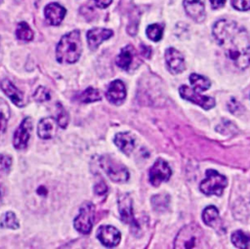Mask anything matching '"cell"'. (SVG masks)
Here are the masks:
<instances>
[{
  "label": "cell",
  "instance_id": "cell-34",
  "mask_svg": "<svg viewBox=\"0 0 250 249\" xmlns=\"http://www.w3.org/2000/svg\"><path fill=\"white\" fill-rule=\"evenodd\" d=\"M106 191H107L106 185H105L103 181H101V182L95 187V192H96L97 194H99V195H103V194H104Z\"/></svg>",
  "mask_w": 250,
  "mask_h": 249
},
{
  "label": "cell",
  "instance_id": "cell-12",
  "mask_svg": "<svg viewBox=\"0 0 250 249\" xmlns=\"http://www.w3.org/2000/svg\"><path fill=\"white\" fill-rule=\"evenodd\" d=\"M165 61L168 68L173 73H180L186 67L184 56L175 48H168L166 50Z\"/></svg>",
  "mask_w": 250,
  "mask_h": 249
},
{
  "label": "cell",
  "instance_id": "cell-8",
  "mask_svg": "<svg viewBox=\"0 0 250 249\" xmlns=\"http://www.w3.org/2000/svg\"><path fill=\"white\" fill-rule=\"evenodd\" d=\"M172 171L166 161L159 158L149 169V182L152 186L158 187L162 182H166L171 177Z\"/></svg>",
  "mask_w": 250,
  "mask_h": 249
},
{
  "label": "cell",
  "instance_id": "cell-37",
  "mask_svg": "<svg viewBox=\"0 0 250 249\" xmlns=\"http://www.w3.org/2000/svg\"><path fill=\"white\" fill-rule=\"evenodd\" d=\"M142 54L146 57V58H149L150 57V54H151V50L148 46H144L142 45Z\"/></svg>",
  "mask_w": 250,
  "mask_h": 249
},
{
  "label": "cell",
  "instance_id": "cell-25",
  "mask_svg": "<svg viewBox=\"0 0 250 249\" xmlns=\"http://www.w3.org/2000/svg\"><path fill=\"white\" fill-rule=\"evenodd\" d=\"M16 35L21 40L30 41L33 38V31L31 30V28L29 27V25L26 22L21 21L18 24V27L16 30Z\"/></svg>",
  "mask_w": 250,
  "mask_h": 249
},
{
  "label": "cell",
  "instance_id": "cell-40",
  "mask_svg": "<svg viewBox=\"0 0 250 249\" xmlns=\"http://www.w3.org/2000/svg\"><path fill=\"white\" fill-rule=\"evenodd\" d=\"M2 2H3V0H0V4H1V3H2Z\"/></svg>",
  "mask_w": 250,
  "mask_h": 249
},
{
  "label": "cell",
  "instance_id": "cell-9",
  "mask_svg": "<svg viewBox=\"0 0 250 249\" xmlns=\"http://www.w3.org/2000/svg\"><path fill=\"white\" fill-rule=\"evenodd\" d=\"M32 129V122L29 117L24 118L14 133L13 145L17 149H23L27 146Z\"/></svg>",
  "mask_w": 250,
  "mask_h": 249
},
{
  "label": "cell",
  "instance_id": "cell-5",
  "mask_svg": "<svg viewBox=\"0 0 250 249\" xmlns=\"http://www.w3.org/2000/svg\"><path fill=\"white\" fill-rule=\"evenodd\" d=\"M101 165L113 182L124 183L129 179V172L126 167L110 156H103L101 158Z\"/></svg>",
  "mask_w": 250,
  "mask_h": 249
},
{
  "label": "cell",
  "instance_id": "cell-7",
  "mask_svg": "<svg viewBox=\"0 0 250 249\" xmlns=\"http://www.w3.org/2000/svg\"><path fill=\"white\" fill-rule=\"evenodd\" d=\"M179 92L183 99L196 104L204 109H210L215 106V100L213 98L202 96L195 89L190 88L187 85H182L179 89Z\"/></svg>",
  "mask_w": 250,
  "mask_h": 249
},
{
  "label": "cell",
  "instance_id": "cell-35",
  "mask_svg": "<svg viewBox=\"0 0 250 249\" xmlns=\"http://www.w3.org/2000/svg\"><path fill=\"white\" fill-rule=\"evenodd\" d=\"M112 0H94L95 4L97 7L101 8V9H104V8H106L110 5Z\"/></svg>",
  "mask_w": 250,
  "mask_h": 249
},
{
  "label": "cell",
  "instance_id": "cell-16",
  "mask_svg": "<svg viewBox=\"0 0 250 249\" xmlns=\"http://www.w3.org/2000/svg\"><path fill=\"white\" fill-rule=\"evenodd\" d=\"M113 32L106 28H93L87 33V41L91 49H96L101 43L112 36Z\"/></svg>",
  "mask_w": 250,
  "mask_h": 249
},
{
  "label": "cell",
  "instance_id": "cell-18",
  "mask_svg": "<svg viewBox=\"0 0 250 249\" xmlns=\"http://www.w3.org/2000/svg\"><path fill=\"white\" fill-rule=\"evenodd\" d=\"M57 123L58 122H56V120L52 117H46L41 119L37 128L38 136L44 140L53 138L57 133Z\"/></svg>",
  "mask_w": 250,
  "mask_h": 249
},
{
  "label": "cell",
  "instance_id": "cell-29",
  "mask_svg": "<svg viewBox=\"0 0 250 249\" xmlns=\"http://www.w3.org/2000/svg\"><path fill=\"white\" fill-rule=\"evenodd\" d=\"M1 227L16 229L19 228V222L16 215L13 212H7L1 219Z\"/></svg>",
  "mask_w": 250,
  "mask_h": 249
},
{
  "label": "cell",
  "instance_id": "cell-6",
  "mask_svg": "<svg viewBox=\"0 0 250 249\" xmlns=\"http://www.w3.org/2000/svg\"><path fill=\"white\" fill-rule=\"evenodd\" d=\"M95 218V206L92 202H84L79 210L78 216L74 219V228L83 234H88L93 227Z\"/></svg>",
  "mask_w": 250,
  "mask_h": 249
},
{
  "label": "cell",
  "instance_id": "cell-31",
  "mask_svg": "<svg viewBox=\"0 0 250 249\" xmlns=\"http://www.w3.org/2000/svg\"><path fill=\"white\" fill-rule=\"evenodd\" d=\"M33 98L34 100H36L37 102L39 103H42V102H47L51 99V95H50V92L48 91V89H46L45 87L43 86H40L36 89V91L34 92L33 94Z\"/></svg>",
  "mask_w": 250,
  "mask_h": 249
},
{
  "label": "cell",
  "instance_id": "cell-36",
  "mask_svg": "<svg viewBox=\"0 0 250 249\" xmlns=\"http://www.w3.org/2000/svg\"><path fill=\"white\" fill-rule=\"evenodd\" d=\"M226 3V0H210V4L213 9H219Z\"/></svg>",
  "mask_w": 250,
  "mask_h": 249
},
{
  "label": "cell",
  "instance_id": "cell-33",
  "mask_svg": "<svg viewBox=\"0 0 250 249\" xmlns=\"http://www.w3.org/2000/svg\"><path fill=\"white\" fill-rule=\"evenodd\" d=\"M231 5L238 11L250 10V0H231Z\"/></svg>",
  "mask_w": 250,
  "mask_h": 249
},
{
  "label": "cell",
  "instance_id": "cell-19",
  "mask_svg": "<svg viewBox=\"0 0 250 249\" xmlns=\"http://www.w3.org/2000/svg\"><path fill=\"white\" fill-rule=\"evenodd\" d=\"M0 86L2 90L5 92V94L9 97V99L18 106H22L23 104V96L20 92V90L9 80V79H3L0 83Z\"/></svg>",
  "mask_w": 250,
  "mask_h": 249
},
{
  "label": "cell",
  "instance_id": "cell-24",
  "mask_svg": "<svg viewBox=\"0 0 250 249\" xmlns=\"http://www.w3.org/2000/svg\"><path fill=\"white\" fill-rule=\"evenodd\" d=\"M202 219L206 226L214 227V224L219 219V211L215 206H208L202 213Z\"/></svg>",
  "mask_w": 250,
  "mask_h": 249
},
{
  "label": "cell",
  "instance_id": "cell-28",
  "mask_svg": "<svg viewBox=\"0 0 250 249\" xmlns=\"http://www.w3.org/2000/svg\"><path fill=\"white\" fill-rule=\"evenodd\" d=\"M152 206L157 211H163L169 204V196L167 194H157L151 198Z\"/></svg>",
  "mask_w": 250,
  "mask_h": 249
},
{
  "label": "cell",
  "instance_id": "cell-22",
  "mask_svg": "<svg viewBox=\"0 0 250 249\" xmlns=\"http://www.w3.org/2000/svg\"><path fill=\"white\" fill-rule=\"evenodd\" d=\"M189 81H190V84L192 85L193 89H195L196 91H205V90L209 89L211 86V82L209 79H207L204 76L195 74V73L190 74Z\"/></svg>",
  "mask_w": 250,
  "mask_h": 249
},
{
  "label": "cell",
  "instance_id": "cell-39",
  "mask_svg": "<svg viewBox=\"0 0 250 249\" xmlns=\"http://www.w3.org/2000/svg\"><path fill=\"white\" fill-rule=\"evenodd\" d=\"M2 204V195H1V191H0V206Z\"/></svg>",
  "mask_w": 250,
  "mask_h": 249
},
{
  "label": "cell",
  "instance_id": "cell-30",
  "mask_svg": "<svg viewBox=\"0 0 250 249\" xmlns=\"http://www.w3.org/2000/svg\"><path fill=\"white\" fill-rule=\"evenodd\" d=\"M57 122L60 127L65 128L68 124V115L60 104H57Z\"/></svg>",
  "mask_w": 250,
  "mask_h": 249
},
{
  "label": "cell",
  "instance_id": "cell-38",
  "mask_svg": "<svg viewBox=\"0 0 250 249\" xmlns=\"http://www.w3.org/2000/svg\"><path fill=\"white\" fill-rule=\"evenodd\" d=\"M230 102H231V104H233V106H231V105H229V110L232 112V113H235L236 112V110H237V108H239V104H238V103L235 101V100H230Z\"/></svg>",
  "mask_w": 250,
  "mask_h": 249
},
{
  "label": "cell",
  "instance_id": "cell-23",
  "mask_svg": "<svg viewBox=\"0 0 250 249\" xmlns=\"http://www.w3.org/2000/svg\"><path fill=\"white\" fill-rule=\"evenodd\" d=\"M9 118H10V107L8 104L0 98V136L5 133Z\"/></svg>",
  "mask_w": 250,
  "mask_h": 249
},
{
  "label": "cell",
  "instance_id": "cell-3",
  "mask_svg": "<svg viewBox=\"0 0 250 249\" xmlns=\"http://www.w3.org/2000/svg\"><path fill=\"white\" fill-rule=\"evenodd\" d=\"M203 232L196 225H188L184 227L175 239V248H195L197 243L201 241Z\"/></svg>",
  "mask_w": 250,
  "mask_h": 249
},
{
  "label": "cell",
  "instance_id": "cell-11",
  "mask_svg": "<svg viewBox=\"0 0 250 249\" xmlns=\"http://www.w3.org/2000/svg\"><path fill=\"white\" fill-rule=\"evenodd\" d=\"M118 207L120 212L121 220L132 226V228H138V223L136 222L132 210V200L128 194H120L118 196Z\"/></svg>",
  "mask_w": 250,
  "mask_h": 249
},
{
  "label": "cell",
  "instance_id": "cell-17",
  "mask_svg": "<svg viewBox=\"0 0 250 249\" xmlns=\"http://www.w3.org/2000/svg\"><path fill=\"white\" fill-rule=\"evenodd\" d=\"M114 144L122 152L129 155L135 147V138L129 132L118 133L114 137Z\"/></svg>",
  "mask_w": 250,
  "mask_h": 249
},
{
  "label": "cell",
  "instance_id": "cell-1",
  "mask_svg": "<svg viewBox=\"0 0 250 249\" xmlns=\"http://www.w3.org/2000/svg\"><path fill=\"white\" fill-rule=\"evenodd\" d=\"M213 35L237 68L250 64V37L243 27L233 21L220 20L213 26Z\"/></svg>",
  "mask_w": 250,
  "mask_h": 249
},
{
  "label": "cell",
  "instance_id": "cell-2",
  "mask_svg": "<svg viewBox=\"0 0 250 249\" xmlns=\"http://www.w3.org/2000/svg\"><path fill=\"white\" fill-rule=\"evenodd\" d=\"M82 52V42L78 30L70 31L60 40L56 56L57 61L62 63H73L78 61Z\"/></svg>",
  "mask_w": 250,
  "mask_h": 249
},
{
  "label": "cell",
  "instance_id": "cell-27",
  "mask_svg": "<svg viewBox=\"0 0 250 249\" xmlns=\"http://www.w3.org/2000/svg\"><path fill=\"white\" fill-rule=\"evenodd\" d=\"M146 35L152 41H159L163 35V25L159 23H152L146 28Z\"/></svg>",
  "mask_w": 250,
  "mask_h": 249
},
{
  "label": "cell",
  "instance_id": "cell-15",
  "mask_svg": "<svg viewBox=\"0 0 250 249\" xmlns=\"http://www.w3.org/2000/svg\"><path fill=\"white\" fill-rule=\"evenodd\" d=\"M66 10L58 3H50L44 9L46 21L52 25H58L65 16Z\"/></svg>",
  "mask_w": 250,
  "mask_h": 249
},
{
  "label": "cell",
  "instance_id": "cell-21",
  "mask_svg": "<svg viewBox=\"0 0 250 249\" xmlns=\"http://www.w3.org/2000/svg\"><path fill=\"white\" fill-rule=\"evenodd\" d=\"M231 241L236 248L245 249L250 243V235L242 230H236L231 234Z\"/></svg>",
  "mask_w": 250,
  "mask_h": 249
},
{
  "label": "cell",
  "instance_id": "cell-26",
  "mask_svg": "<svg viewBox=\"0 0 250 249\" xmlns=\"http://www.w3.org/2000/svg\"><path fill=\"white\" fill-rule=\"evenodd\" d=\"M79 100L82 103H94L101 100V94L97 89L93 87H89L80 94Z\"/></svg>",
  "mask_w": 250,
  "mask_h": 249
},
{
  "label": "cell",
  "instance_id": "cell-13",
  "mask_svg": "<svg viewBox=\"0 0 250 249\" xmlns=\"http://www.w3.org/2000/svg\"><path fill=\"white\" fill-rule=\"evenodd\" d=\"M185 11L188 16L196 22H201L205 19L204 0H184Z\"/></svg>",
  "mask_w": 250,
  "mask_h": 249
},
{
  "label": "cell",
  "instance_id": "cell-4",
  "mask_svg": "<svg viewBox=\"0 0 250 249\" xmlns=\"http://www.w3.org/2000/svg\"><path fill=\"white\" fill-rule=\"evenodd\" d=\"M227 187V178L215 170L208 169L206 178L200 184V190L205 195H221Z\"/></svg>",
  "mask_w": 250,
  "mask_h": 249
},
{
  "label": "cell",
  "instance_id": "cell-10",
  "mask_svg": "<svg viewBox=\"0 0 250 249\" xmlns=\"http://www.w3.org/2000/svg\"><path fill=\"white\" fill-rule=\"evenodd\" d=\"M99 240L106 247L116 246L121 239V233L112 226H102L97 231Z\"/></svg>",
  "mask_w": 250,
  "mask_h": 249
},
{
  "label": "cell",
  "instance_id": "cell-14",
  "mask_svg": "<svg viewBox=\"0 0 250 249\" xmlns=\"http://www.w3.org/2000/svg\"><path fill=\"white\" fill-rule=\"evenodd\" d=\"M105 97L112 104H121L126 97V89L124 83L121 80H114L111 82L106 89Z\"/></svg>",
  "mask_w": 250,
  "mask_h": 249
},
{
  "label": "cell",
  "instance_id": "cell-20",
  "mask_svg": "<svg viewBox=\"0 0 250 249\" xmlns=\"http://www.w3.org/2000/svg\"><path fill=\"white\" fill-rule=\"evenodd\" d=\"M137 58L135 50L132 46H126L122 48L119 55L116 58V64L123 70H129L133 62Z\"/></svg>",
  "mask_w": 250,
  "mask_h": 249
},
{
  "label": "cell",
  "instance_id": "cell-32",
  "mask_svg": "<svg viewBox=\"0 0 250 249\" xmlns=\"http://www.w3.org/2000/svg\"><path fill=\"white\" fill-rule=\"evenodd\" d=\"M12 165V158L5 154H0V172H8Z\"/></svg>",
  "mask_w": 250,
  "mask_h": 249
}]
</instances>
